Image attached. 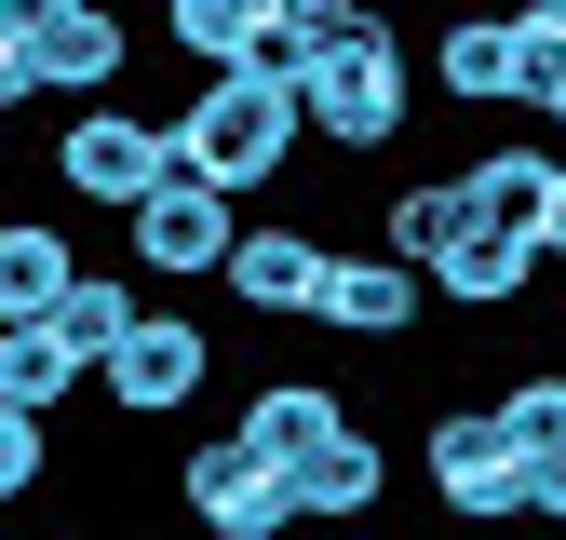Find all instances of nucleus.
I'll return each mask as SVG.
<instances>
[{"label":"nucleus","mask_w":566,"mask_h":540,"mask_svg":"<svg viewBox=\"0 0 566 540\" xmlns=\"http://www.w3.org/2000/svg\"><path fill=\"white\" fill-rule=\"evenodd\" d=\"M297 122L324 163H391L405 122H418V41L391 28V0H365L350 28L311 41V82H297Z\"/></svg>","instance_id":"f257e3e1"},{"label":"nucleus","mask_w":566,"mask_h":540,"mask_svg":"<svg viewBox=\"0 0 566 540\" xmlns=\"http://www.w3.org/2000/svg\"><path fill=\"white\" fill-rule=\"evenodd\" d=\"M283 500H297V527H365L378 500H391V446L365 433V419H350L311 472H297V487H283Z\"/></svg>","instance_id":"2eb2a0df"},{"label":"nucleus","mask_w":566,"mask_h":540,"mask_svg":"<svg viewBox=\"0 0 566 540\" xmlns=\"http://www.w3.org/2000/svg\"><path fill=\"white\" fill-rule=\"evenodd\" d=\"M135 324H149V298H135V270H82V284L54 298V352L82 365V378H108V352H122Z\"/></svg>","instance_id":"a211bd4d"},{"label":"nucleus","mask_w":566,"mask_h":540,"mask_svg":"<svg viewBox=\"0 0 566 540\" xmlns=\"http://www.w3.org/2000/svg\"><path fill=\"white\" fill-rule=\"evenodd\" d=\"M54 487V419H28V405H0V513H28Z\"/></svg>","instance_id":"4be33fe9"},{"label":"nucleus","mask_w":566,"mask_h":540,"mask_svg":"<svg viewBox=\"0 0 566 540\" xmlns=\"http://www.w3.org/2000/svg\"><path fill=\"white\" fill-rule=\"evenodd\" d=\"M485 419H500V446L539 472V459H566V365H526V378H500L485 392Z\"/></svg>","instance_id":"aec40b11"},{"label":"nucleus","mask_w":566,"mask_h":540,"mask_svg":"<svg viewBox=\"0 0 566 540\" xmlns=\"http://www.w3.org/2000/svg\"><path fill=\"white\" fill-rule=\"evenodd\" d=\"M513 54H526V108L566 95V0H513Z\"/></svg>","instance_id":"5701e85b"},{"label":"nucleus","mask_w":566,"mask_h":540,"mask_svg":"<svg viewBox=\"0 0 566 540\" xmlns=\"http://www.w3.org/2000/svg\"><path fill=\"white\" fill-rule=\"evenodd\" d=\"M324 270H337V243H324L311 217H243V243H230V270H217V298L256 311V324H311V311H324Z\"/></svg>","instance_id":"0eeeda50"},{"label":"nucleus","mask_w":566,"mask_h":540,"mask_svg":"<svg viewBox=\"0 0 566 540\" xmlns=\"http://www.w3.org/2000/svg\"><path fill=\"white\" fill-rule=\"evenodd\" d=\"M163 487H176V513H189L202 540H283V527H297V500H283V472H256V459H243L230 433H189Z\"/></svg>","instance_id":"423d86ee"},{"label":"nucleus","mask_w":566,"mask_h":540,"mask_svg":"<svg viewBox=\"0 0 566 540\" xmlns=\"http://www.w3.org/2000/svg\"><path fill=\"white\" fill-rule=\"evenodd\" d=\"M67 14H82V0H0V54H41Z\"/></svg>","instance_id":"b1692460"},{"label":"nucleus","mask_w":566,"mask_h":540,"mask_svg":"<svg viewBox=\"0 0 566 540\" xmlns=\"http://www.w3.org/2000/svg\"><path fill=\"white\" fill-rule=\"evenodd\" d=\"M163 41L217 82V68H243V54L270 41V0H163Z\"/></svg>","instance_id":"6ab92c4d"},{"label":"nucleus","mask_w":566,"mask_h":540,"mask_svg":"<svg viewBox=\"0 0 566 540\" xmlns=\"http://www.w3.org/2000/svg\"><path fill=\"white\" fill-rule=\"evenodd\" d=\"M41 540H108V527H95V513H67V527H41Z\"/></svg>","instance_id":"cd10ccee"},{"label":"nucleus","mask_w":566,"mask_h":540,"mask_svg":"<svg viewBox=\"0 0 566 540\" xmlns=\"http://www.w3.org/2000/svg\"><path fill=\"white\" fill-rule=\"evenodd\" d=\"M67 392H82V365L54 352V324H0V405H28V419H67Z\"/></svg>","instance_id":"412c9836"},{"label":"nucleus","mask_w":566,"mask_h":540,"mask_svg":"<svg viewBox=\"0 0 566 540\" xmlns=\"http://www.w3.org/2000/svg\"><path fill=\"white\" fill-rule=\"evenodd\" d=\"M230 243H243V202H217L202 176H163V189L122 217V270H176V284H217Z\"/></svg>","instance_id":"6e6552de"},{"label":"nucleus","mask_w":566,"mask_h":540,"mask_svg":"<svg viewBox=\"0 0 566 540\" xmlns=\"http://www.w3.org/2000/svg\"><path fill=\"white\" fill-rule=\"evenodd\" d=\"M526 513H539V527L566 540V459H539V472H526Z\"/></svg>","instance_id":"393cba45"},{"label":"nucleus","mask_w":566,"mask_h":540,"mask_svg":"<svg viewBox=\"0 0 566 540\" xmlns=\"http://www.w3.org/2000/svg\"><path fill=\"white\" fill-rule=\"evenodd\" d=\"M176 135V176H202L217 202H270L283 176L311 163V122H297V82H256V68H217L163 108Z\"/></svg>","instance_id":"f03ea898"},{"label":"nucleus","mask_w":566,"mask_h":540,"mask_svg":"<svg viewBox=\"0 0 566 540\" xmlns=\"http://www.w3.org/2000/svg\"><path fill=\"white\" fill-rule=\"evenodd\" d=\"M0 176H14V122H0Z\"/></svg>","instance_id":"c756f323"},{"label":"nucleus","mask_w":566,"mask_h":540,"mask_svg":"<svg viewBox=\"0 0 566 540\" xmlns=\"http://www.w3.org/2000/svg\"><path fill=\"white\" fill-rule=\"evenodd\" d=\"M270 14H283V28H311V41H324V28H350V14H365V0H270Z\"/></svg>","instance_id":"a878e982"},{"label":"nucleus","mask_w":566,"mask_h":540,"mask_svg":"<svg viewBox=\"0 0 566 540\" xmlns=\"http://www.w3.org/2000/svg\"><path fill=\"white\" fill-rule=\"evenodd\" d=\"M108 419H135V433H163V419H189V405L202 392H217V324H189V311H149V324H135L122 338V352H108Z\"/></svg>","instance_id":"20e7f679"},{"label":"nucleus","mask_w":566,"mask_h":540,"mask_svg":"<svg viewBox=\"0 0 566 540\" xmlns=\"http://www.w3.org/2000/svg\"><path fill=\"white\" fill-rule=\"evenodd\" d=\"M418 487H432L459 527H526V459L500 446L485 405H446V419L418 433Z\"/></svg>","instance_id":"39448f33"},{"label":"nucleus","mask_w":566,"mask_h":540,"mask_svg":"<svg viewBox=\"0 0 566 540\" xmlns=\"http://www.w3.org/2000/svg\"><path fill=\"white\" fill-rule=\"evenodd\" d=\"M553 135H500V149H472L459 163V202H472V230H513V243H539V202H553Z\"/></svg>","instance_id":"ddd939ff"},{"label":"nucleus","mask_w":566,"mask_h":540,"mask_svg":"<svg viewBox=\"0 0 566 540\" xmlns=\"http://www.w3.org/2000/svg\"><path fill=\"white\" fill-rule=\"evenodd\" d=\"M122 68H135V28H122V0H82L41 54H28V82H41V108H108L122 95Z\"/></svg>","instance_id":"f8f14e48"},{"label":"nucleus","mask_w":566,"mask_h":540,"mask_svg":"<svg viewBox=\"0 0 566 540\" xmlns=\"http://www.w3.org/2000/svg\"><path fill=\"white\" fill-rule=\"evenodd\" d=\"M539 122H553V149H566V95H553V108H539Z\"/></svg>","instance_id":"c85d7f7f"},{"label":"nucleus","mask_w":566,"mask_h":540,"mask_svg":"<svg viewBox=\"0 0 566 540\" xmlns=\"http://www.w3.org/2000/svg\"><path fill=\"white\" fill-rule=\"evenodd\" d=\"M82 243H67V217H0V324H54V298L82 284Z\"/></svg>","instance_id":"4468645a"},{"label":"nucleus","mask_w":566,"mask_h":540,"mask_svg":"<svg viewBox=\"0 0 566 540\" xmlns=\"http://www.w3.org/2000/svg\"><path fill=\"white\" fill-rule=\"evenodd\" d=\"M311 324L350 338V352H405V338L432 324V270H405V257H378V243H337L324 311H311Z\"/></svg>","instance_id":"1a4fd4ad"},{"label":"nucleus","mask_w":566,"mask_h":540,"mask_svg":"<svg viewBox=\"0 0 566 540\" xmlns=\"http://www.w3.org/2000/svg\"><path fill=\"white\" fill-rule=\"evenodd\" d=\"M472 243V202H459V163L446 176H405L391 202H378V257H405V270H446Z\"/></svg>","instance_id":"f3484780"},{"label":"nucleus","mask_w":566,"mask_h":540,"mask_svg":"<svg viewBox=\"0 0 566 540\" xmlns=\"http://www.w3.org/2000/svg\"><path fill=\"white\" fill-rule=\"evenodd\" d=\"M539 298V243H513V230H472L446 270H432V311H485V324H500V311H526Z\"/></svg>","instance_id":"dca6fc26"},{"label":"nucleus","mask_w":566,"mask_h":540,"mask_svg":"<svg viewBox=\"0 0 566 540\" xmlns=\"http://www.w3.org/2000/svg\"><path fill=\"white\" fill-rule=\"evenodd\" d=\"M41 176L82 202V217H135L163 176H176V135L149 122V108H54V149H41Z\"/></svg>","instance_id":"7ed1b4c3"},{"label":"nucleus","mask_w":566,"mask_h":540,"mask_svg":"<svg viewBox=\"0 0 566 540\" xmlns=\"http://www.w3.org/2000/svg\"><path fill=\"white\" fill-rule=\"evenodd\" d=\"M337 433H350V405H337V378H311V365L256 378V392H243V419H230V446H243L256 472H283V487H297V472H311Z\"/></svg>","instance_id":"9d476101"},{"label":"nucleus","mask_w":566,"mask_h":540,"mask_svg":"<svg viewBox=\"0 0 566 540\" xmlns=\"http://www.w3.org/2000/svg\"><path fill=\"white\" fill-rule=\"evenodd\" d=\"M432 68H418V95H446V108H526V54H513V0L500 14H446L432 41H418Z\"/></svg>","instance_id":"9b49d317"},{"label":"nucleus","mask_w":566,"mask_h":540,"mask_svg":"<svg viewBox=\"0 0 566 540\" xmlns=\"http://www.w3.org/2000/svg\"><path fill=\"white\" fill-rule=\"evenodd\" d=\"M539 270H566V163H553V202H539Z\"/></svg>","instance_id":"bb28decb"}]
</instances>
